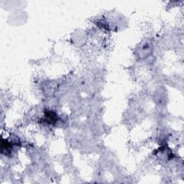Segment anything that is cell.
Returning a JSON list of instances; mask_svg holds the SVG:
<instances>
[{"label": "cell", "instance_id": "cell-1", "mask_svg": "<svg viewBox=\"0 0 184 184\" xmlns=\"http://www.w3.org/2000/svg\"><path fill=\"white\" fill-rule=\"evenodd\" d=\"M58 117L54 112L50 111L47 112V113H45V120L47 122H48L49 124H53L57 120Z\"/></svg>", "mask_w": 184, "mask_h": 184}]
</instances>
